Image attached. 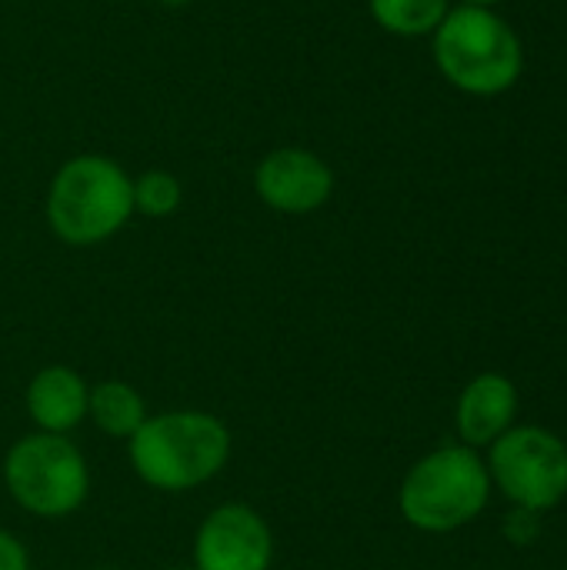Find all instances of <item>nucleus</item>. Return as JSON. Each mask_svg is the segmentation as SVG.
<instances>
[{"mask_svg": "<svg viewBox=\"0 0 567 570\" xmlns=\"http://www.w3.org/2000/svg\"><path fill=\"white\" fill-rule=\"evenodd\" d=\"M43 214L60 244L97 247L134 217V177L104 154L70 157L47 187Z\"/></svg>", "mask_w": 567, "mask_h": 570, "instance_id": "f03ea898", "label": "nucleus"}, {"mask_svg": "<svg viewBox=\"0 0 567 570\" xmlns=\"http://www.w3.org/2000/svg\"><path fill=\"white\" fill-rule=\"evenodd\" d=\"M157 3H164V7H184V3H190V0H157Z\"/></svg>", "mask_w": 567, "mask_h": 570, "instance_id": "dca6fc26", "label": "nucleus"}, {"mask_svg": "<svg viewBox=\"0 0 567 570\" xmlns=\"http://www.w3.org/2000/svg\"><path fill=\"white\" fill-rule=\"evenodd\" d=\"M468 7H495L498 0H465Z\"/></svg>", "mask_w": 567, "mask_h": 570, "instance_id": "2eb2a0df", "label": "nucleus"}, {"mask_svg": "<svg viewBox=\"0 0 567 570\" xmlns=\"http://www.w3.org/2000/svg\"><path fill=\"white\" fill-rule=\"evenodd\" d=\"M177 570H194V568H177Z\"/></svg>", "mask_w": 567, "mask_h": 570, "instance_id": "a211bd4d", "label": "nucleus"}, {"mask_svg": "<svg viewBox=\"0 0 567 570\" xmlns=\"http://www.w3.org/2000/svg\"><path fill=\"white\" fill-rule=\"evenodd\" d=\"M87 570H124V568H87Z\"/></svg>", "mask_w": 567, "mask_h": 570, "instance_id": "f3484780", "label": "nucleus"}, {"mask_svg": "<svg viewBox=\"0 0 567 570\" xmlns=\"http://www.w3.org/2000/svg\"><path fill=\"white\" fill-rule=\"evenodd\" d=\"M180 204H184V184L177 180V174L154 167V170H144L140 177H134V214L164 220V217L177 214Z\"/></svg>", "mask_w": 567, "mask_h": 570, "instance_id": "ddd939ff", "label": "nucleus"}, {"mask_svg": "<svg viewBox=\"0 0 567 570\" xmlns=\"http://www.w3.org/2000/svg\"><path fill=\"white\" fill-rule=\"evenodd\" d=\"M488 464L468 444H448L424 454L401 481V518L424 534H451L471 524L491 498Z\"/></svg>", "mask_w": 567, "mask_h": 570, "instance_id": "7ed1b4c3", "label": "nucleus"}, {"mask_svg": "<svg viewBox=\"0 0 567 570\" xmlns=\"http://www.w3.org/2000/svg\"><path fill=\"white\" fill-rule=\"evenodd\" d=\"M0 570H30V551L27 544L0 528Z\"/></svg>", "mask_w": 567, "mask_h": 570, "instance_id": "4468645a", "label": "nucleus"}, {"mask_svg": "<svg viewBox=\"0 0 567 570\" xmlns=\"http://www.w3.org/2000/svg\"><path fill=\"white\" fill-rule=\"evenodd\" d=\"M434 63L465 94L495 97L515 87L525 67L518 33L491 7H454L434 30Z\"/></svg>", "mask_w": 567, "mask_h": 570, "instance_id": "20e7f679", "label": "nucleus"}, {"mask_svg": "<svg viewBox=\"0 0 567 570\" xmlns=\"http://www.w3.org/2000/svg\"><path fill=\"white\" fill-rule=\"evenodd\" d=\"M87 421L110 441H130L134 431L147 421V401L144 394L127 381H97L90 384L87 401Z\"/></svg>", "mask_w": 567, "mask_h": 570, "instance_id": "9b49d317", "label": "nucleus"}, {"mask_svg": "<svg viewBox=\"0 0 567 570\" xmlns=\"http://www.w3.org/2000/svg\"><path fill=\"white\" fill-rule=\"evenodd\" d=\"M234 454L231 428L197 407L147 414L127 441V461L140 484L164 494H187L211 484Z\"/></svg>", "mask_w": 567, "mask_h": 570, "instance_id": "f257e3e1", "label": "nucleus"}, {"mask_svg": "<svg viewBox=\"0 0 567 570\" xmlns=\"http://www.w3.org/2000/svg\"><path fill=\"white\" fill-rule=\"evenodd\" d=\"M274 531L241 501L217 504L194 534V570H271Z\"/></svg>", "mask_w": 567, "mask_h": 570, "instance_id": "0eeeda50", "label": "nucleus"}, {"mask_svg": "<svg viewBox=\"0 0 567 570\" xmlns=\"http://www.w3.org/2000/svg\"><path fill=\"white\" fill-rule=\"evenodd\" d=\"M491 484L521 511L541 514L567 494V444L535 424L505 431L488 454Z\"/></svg>", "mask_w": 567, "mask_h": 570, "instance_id": "423d86ee", "label": "nucleus"}, {"mask_svg": "<svg viewBox=\"0 0 567 570\" xmlns=\"http://www.w3.org/2000/svg\"><path fill=\"white\" fill-rule=\"evenodd\" d=\"M10 501L40 521H63L90 498V464L63 434L30 431L17 438L0 464Z\"/></svg>", "mask_w": 567, "mask_h": 570, "instance_id": "39448f33", "label": "nucleus"}, {"mask_svg": "<svg viewBox=\"0 0 567 570\" xmlns=\"http://www.w3.org/2000/svg\"><path fill=\"white\" fill-rule=\"evenodd\" d=\"M254 190L264 207L287 217H304L331 200L334 170L307 147H277L254 167Z\"/></svg>", "mask_w": 567, "mask_h": 570, "instance_id": "6e6552de", "label": "nucleus"}, {"mask_svg": "<svg viewBox=\"0 0 567 570\" xmlns=\"http://www.w3.org/2000/svg\"><path fill=\"white\" fill-rule=\"evenodd\" d=\"M518 414V387L505 374H478L465 384L454 411L461 444L491 448L505 431H511Z\"/></svg>", "mask_w": 567, "mask_h": 570, "instance_id": "9d476101", "label": "nucleus"}, {"mask_svg": "<svg viewBox=\"0 0 567 570\" xmlns=\"http://www.w3.org/2000/svg\"><path fill=\"white\" fill-rule=\"evenodd\" d=\"M448 10V0H371V17L378 27L398 37L434 33Z\"/></svg>", "mask_w": 567, "mask_h": 570, "instance_id": "f8f14e48", "label": "nucleus"}, {"mask_svg": "<svg viewBox=\"0 0 567 570\" xmlns=\"http://www.w3.org/2000/svg\"><path fill=\"white\" fill-rule=\"evenodd\" d=\"M87 401L90 384L80 371L67 364H47L40 367L23 391V407L40 434H63L70 438L87 421Z\"/></svg>", "mask_w": 567, "mask_h": 570, "instance_id": "1a4fd4ad", "label": "nucleus"}]
</instances>
